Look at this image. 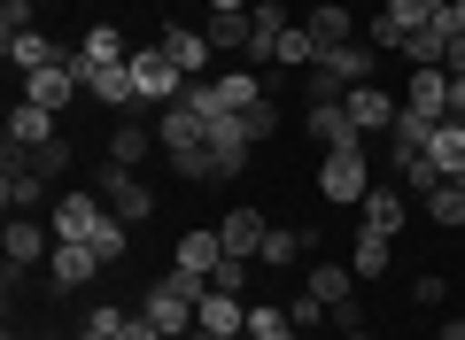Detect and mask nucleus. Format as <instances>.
Listing matches in <instances>:
<instances>
[{"label": "nucleus", "mask_w": 465, "mask_h": 340, "mask_svg": "<svg viewBox=\"0 0 465 340\" xmlns=\"http://www.w3.org/2000/svg\"><path fill=\"white\" fill-rule=\"evenodd\" d=\"M427 155H434V170H442V179H465V124H458V116H442V124H434Z\"/></svg>", "instance_id": "22"}, {"label": "nucleus", "mask_w": 465, "mask_h": 340, "mask_svg": "<svg viewBox=\"0 0 465 340\" xmlns=\"http://www.w3.org/2000/svg\"><path fill=\"white\" fill-rule=\"evenodd\" d=\"M249 333H295L287 302H249Z\"/></svg>", "instance_id": "36"}, {"label": "nucleus", "mask_w": 465, "mask_h": 340, "mask_svg": "<svg viewBox=\"0 0 465 340\" xmlns=\"http://www.w3.org/2000/svg\"><path fill=\"white\" fill-rule=\"evenodd\" d=\"M450 116L465 124V78H450Z\"/></svg>", "instance_id": "44"}, {"label": "nucleus", "mask_w": 465, "mask_h": 340, "mask_svg": "<svg viewBox=\"0 0 465 340\" xmlns=\"http://www.w3.org/2000/svg\"><path fill=\"white\" fill-rule=\"evenodd\" d=\"M133 85H140V101H179L186 93L179 63H171L163 47H133Z\"/></svg>", "instance_id": "6"}, {"label": "nucleus", "mask_w": 465, "mask_h": 340, "mask_svg": "<svg viewBox=\"0 0 465 340\" xmlns=\"http://www.w3.org/2000/svg\"><path fill=\"white\" fill-rule=\"evenodd\" d=\"M287 317H295V333H302V325L326 317V302H318V294H295V302H287Z\"/></svg>", "instance_id": "41"}, {"label": "nucleus", "mask_w": 465, "mask_h": 340, "mask_svg": "<svg viewBox=\"0 0 465 340\" xmlns=\"http://www.w3.org/2000/svg\"><path fill=\"white\" fill-rule=\"evenodd\" d=\"M202 39H210V47H232V54H256V24H249V8H241V16H210V24H202Z\"/></svg>", "instance_id": "27"}, {"label": "nucleus", "mask_w": 465, "mask_h": 340, "mask_svg": "<svg viewBox=\"0 0 465 340\" xmlns=\"http://www.w3.org/2000/svg\"><path fill=\"white\" fill-rule=\"evenodd\" d=\"M163 54H171V63H179V78L194 85L202 70H210V54H217V47H210V39H202V32H194V24H171V32H163Z\"/></svg>", "instance_id": "18"}, {"label": "nucleus", "mask_w": 465, "mask_h": 340, "mask_svg": "<svg viewBox=\"0 0 465 340\" xmlns=\"http://www.w3.org/2000/svg\"><path fill=\"white\" fill-rule=\"evenodd\" d=\"M302 131H311V140L326 147V155H333V147H365V140H357V124H349V109H341V101H311Z\"/></svg>", "instance_id": "14"}, {"label": "nucleus", "mask_w": 465, "mask_h": 340, "mask_svg": "<svg viewBox=\"0 0 465 340\" xmlns=\"http://www.w3.org/2000/svg\"><path fill=\"white\" fill-rule=\"evenodd\" d=\"M210 287H217V294H249V256H225V263L210 271Z\"/></svg>", "instance_id": "38"}, {"label": "nucleus", "mask_w": 465, "mask_h": 340, "mask_svg": "<svg viewBox=\"0 0 465 340\" xmlns=\"http://www.w3.org/2000/svg\"><path fill=\"white\" fill-rule=\"evenodd\" d=\"M427 16H434V0H388V24H396L403 39H411V32H419Z\"/></svg>", "instance_id": "37"}, {"label": "nucleus", "mask_w": 465, "mask_h": 340, "mask_svg": "<svg viewBox=\"0 0 465 340\" xmlns=\"http://www.w3.org/2000/svg\"><path fill=\"white\" fill-rule=\"evenodd\" d=\"M85 93H94V101H109V109H133V101H140L133 63H116V70H85Z\"/></svg>", "instance_id": "23"}, {"label": "nucleus", "mask_w": 465, "mask_h": 340, "mask_svg": "<svg viewBox=\"0 0 465 340\" xmlns=\"http://www.w3.org/2000/svg\"><path fill=\"white\" fill-rule=\"evenodd\" d=\"M403 109H419V116H450V70H411V85H403Z\"/></svg>", "instance_id": "20"}, {"label": "nucleus", "mask_w": 465, "mask_h": 340, "mask_svg": "<svg viewBox=\"0 0 465 340\" xmlns=\"http://www.w3.org/2000/svg\"><path fill=\"white\" fill-rule=\"evenodd\" d=\"M341 109H349V124H357V140H372V131H388V124L403 116V101H388L381 85H357V93H349Z\"/></svg>", "instance_id": "9"}, {"label": "nucleus", "mask_w": 465, "mask_h": 340, "mask_svg": "<svg viewBox=\"0 0 465 340\" xmlns=\"http://www.w3.org/2000/svg\"><path fill=\"white\" fill-rule=\"evenodd\" d=\"M357 209H365V225H372V232H403V194H388V186H372Z\"/></svg>", "instance_id": "31"}, {"label": "nucleus", "mask_w": 465, "mask_h": 340, "mask_svg": "<svg viewBox=\"0 0 465 340\" xmlns=\"http://www.w3.org/2000/svg\"><path fill=\"white\" fill-rule=\"evenodd\" d=\"M155 140H163V155H171V170H179V179H210V155H202V140H210V116H194L186 101H171L163 124H155Z\"/></svg>", "instance_id": "2"}, {"label": "nucleus", "mask_w": 465, "mask_h": 340, "mask_svg": "<svg viewBox=\"0 0 465 340\" xmlns=\"http://www.w3.org/2000/svg\"><path fill=\"white\" fill-rule=\"evenodd\" d=\"M0 201H8V217H32L39 201H47V179L32 170V155H8V170H0Z\"/></svg>", "instance_id": "8"}, {"label": "nucleus", "mask_w": 465, "mask_h": 340, "mask_svg": "<svg viewBox=\"0 0 465 340\" xmlns=\"http://www.w3.org/2000/svg\"><path fill=\"white\" fill-rule=\"evenodd\" d=\"M302 294H318V302H349V294H357V271H349V263H311V278H302Z\"/></svg>", "instance_id": "25"}, {"label": "nucleus", "mask_w": 465, "mask_h": 340, "mask_svg": "<svg viewBox=\"0 0 465 340\" xmlns=\"http://www.w3.org/2000/svg\"><path fill=\"white\" fill-rule=\"evenodd\" d=\"M318 54H326V47L311 39V24H287V32H280V47H272V63H280V70H311Z\"/></svg>", "instance_id": "28"}, {"label": "nucleus", "mask_w": 465, "mask_h": 340, "mask_svg": "<svg viewBox=\"0 0 465 340\" xmlns=\"http://www.w3.org/2000/svg\"><path fill=\"white\" fill-rule=\"evenodd\" d=\"M365 39H372V47H388V54H403V32H396V24H388V8H381V16H372V32H365Z\"/></svg>", "instance_id": "42"}, {"label": "nucleus", "mask_w": 465, "mask_h": 340, "mask_svg": "<svg viewBox=\"0 0 465 340\" xmlns=\"http://www.w3.org/2000/svg\"><path fill=\"white\" fill-rule=\"evenodd\" d=\"M311 39L318 47H341V39H357V16H349L341 0H326V8H311Z\"/></svg>", "instance_id": "30"}, {"label": "nucleus", "mask_w": 465, "mask_h": 340, "mask_svg": "<svg viewBox=\"0 0 465 340\" xmlns=\"http://www.w3.org/2000/svg\"><path fill=\"white\" fill-rule=\"evenodd\" d=\"M396 179H403V186H411V194H419V201H427V194H434V186H450V179H442V170H434V155H419V162H403Z\"/></svg>", "instance_id": "35"}, {"label": "nucleus", "mask_w": 465, "mask_h": 340, "mask_svg": "<svg viewBox=\"0 0 465 340\" xmlns=\"http://www.w3.org/2000/svg\"><path fill=\"white\" fill-rule=\"evenodd\" d=\"M217 263H225V240H217V232H179V256H171V271H194V278H210Z\"/></svg>", "instance_id": "19"}, {"label": "nucleus", "mask_w": 465, "mask_h": 340, "mask_svg": "<svg viewBox=\"0 0 465 340\" xmlns=\"http://www.w3.org/2000/svg\"><path fill=\"white\" fill-rule=\"evenodd\" d=\"M241 340H295V333H241Z\"/></svg>", "instance_id": "47"}, {"label": "nucleus", "mask_w": 465, "mask_h": 340, "mask_svg": "<svg viewBox=\"0 0 465 340\" xmlns=\"http://www.w3.org/2000/svg\"><path fill=\"white\" fill-rule=\"evenodd\" d=\"M249 147H256L249 116H210V140H202V155H210V179H241V170H249Z\"/></svg>", "instance_id": "3"}, {"label": "nucleus", "mask_w": 465, "mask_h": 340, "mask_svg": "<svg viewBox=\"0 0 465 340\" xmlns=\"http://www.w3.org/2000/svg\"><path fill=\"white\" fill-rule=\"evenodd\" d=\"M450 24H458V32H465V8H458V16H450Z\"/></svg>", "instance_id": "50"}, {"label": "nucleus", "mask_w": 465, "mask_h": 340, "mask_svg": "<svg viewBox=\"0 0 465 340\" xmlns=\"http://www.w3.org/2000/svg\"><path fill=\"white\" fill-rule=\"evenodd\" d=\"M116 340H171V333H163V325H148V317H124V333H116Z\"/></svg>", "instance_id": "43"}, {"label": "nucleus", "mask_w": 465, "mask_h": 340, "mask_svg": "<svg viewBox=\"0 0 465 340\" xmlns=\"http://www.w3.org/2000/svg\"><path fill=\"white\" fill-rule=\"evenodd\" d=\"M78 54H85V70H116V63H133V47H124V32H116V24H94Z\"/></svg>", "instance_id": "24"}, {"label": "nucleus", "mask_w": 465, "mask_h": 340, "mask_svg": "<svg viewBox=\"0 0 465 340\" xmlns=\"http://www.w3.org/2000/svg\"><path fill=\"white\" fill-rule=\"evenodd\" d=\"M241 8H256V0H210V16H241Z\"/></svg>", "instance_id": "45"}, {"label": "nucleus", "mask_w": 465, "mask_h": 340, "mask_svg": "<svg viewBox=\"0 0 465 340\" xmlns=\"http://www.w3.org/2000/svg\"><path fill=\"white\" fill-rule=\"evenodd\" d=\"M16 32H39V24H32V0H8V8H0V39H16Z\"/></svg>", "instance_id": "40"}, {"label": "nucleus", "mask_w": 465, "mask_h": 340, "mask_svg": "<svg viewBox=\"0 0 465 340\" xmlns=\"http://www.w3.org/2000/svg\"><path fill=\"white\" fill-rule=\"evenodd\" d=\"M8 63L32 78V70H54V63H63V47H54L47 32H16V39H8Z\"/></svg>", "instance_id": "26"}, {"label": "nucleus", "mask_w": 465, "mask_h": 340, "mask_svg": "<svg viewBox=\"0 0 465 340\" xmlns=\"http://www.w3.org/2000/svg\"><path fill=\"white\" fill-rule=\"evenodd\" d=\"M450 186H465V179H450Z\"/></svg>", "instance_id": "51"}, {"label": "nucleus", "mask_w": 465, "mask_h": 340, "mask_svg": "<svg viewBox=\"0 0 465 340\" xmlns=\"http://www.w3.org/2000/svg\"><path fill=\"white\" fill-rule=\"evenodd\" d=\"M434 124H442V116H419V109H403L396 124H388V155H396V170H403V162H419V155H427Z\"/></svg>", "instance_id": "17"}, {"label": "nucleus", "mask_w": 465, "mask_h": 340, "mask_svg": "<svg viewBox=\"0 0 465 340\" xmlns=\"http://www.w3.org/2000/svg\"><path fill=\"white\" fill-rule=\"evenodd\" d=\"M155 147H163V140H155L148 124H133V116H124V124L109 131V162H116V170H133V162H148Z\"/></svg>", "instance_id": "21"}, {"label": "nucleus", "mask_w": 465, "mask_h": 340, "mask_svg": "<svg viewBox=\"0 0 465 340\" xmlns=\"http://www.w3.org/2000/svg\"><path fill=\"white\" fill-rule=\"evenodd\" d=\"M450 39H458V24H450V16H427L411 39H403V63H411V70H442Z\"/></svg>", "instance_id": "15"}, {"label": "nucleus", "mask_w": 465, "mask_h": 340, "mask_svg": "<svg viewBox=\"0 0 465 340\" xmlns=\"http://www.w3.org/2000/svg\"><path fill=\"white\" fill-rule=\"evenodd\" d=\"M32 170H39V179H54V170H70V140H47V147H32Z\"/></svg>", "instance_id": "39"}, {"label": "nucleus", "mask_w": 465, "mask_h": 340, "mask_svg": "<svg viewBox=\"0 0 465 340\" xmlns=\"http://www.w3.org/2000/svg\"><path fill=\"white\" fill-rule=\"evenodd\" d=\"M194 325H202V333H217V340H241V333H249V302H241V294H202V309H194Z\"/></svg>", "instance_id": "10"}, {"label": "nucleus", "mask_w": 465, "mask_h": 340, "mask_svg": "<svg viewBox=\"0 0 465 340\" xmlns=\"http://www.w3.org/2000/svg\"><path fill=\"white\" fill-rule=\"evenodd\" d=\"M249 24H256V54H272V47H280V32H287V8H280V0H256Z\"/></svg>", "instance_id": "33"}, {"label": "nucleus", "mask_w": 465, "mask_h": 340, "mask_svg": "<svg viewBox=\"0 0 465 340\" xmlns=\"http://www.w3.org/2000/svg\"><path fill=\"white\" fill-rule=\"evenodd\" d=\"M202 294H210V278H194V271H163L148 294H140V317H148V325H163V333L179 340V333H194Z\"/></svg>", "instance_id": "1"}, {"label": "nucleus", "mask_w": 465, "mask_h": 340, "mask_svg": "<svg viewBox=\"0 0 465 340\" xmlns=\"http://www.w3.org/2000/svg\"><path fill=\"white\" fill-rule=\"evenodd\" d=\"M264 232H272L264 209H225V217H217V240H225V256H249V263H256V256H264Z\"/></svg>", "instance_id": "11"}, {"label": "nucleus", "mask_w": 465, "mask_h": 340, "mask_svg": "<svg viewBox=\"0 0 465 340\" xmlns=\"http://www.w3.org/2000/svg\"><path fill=\"white\" fill-rule=\"evenodd\" d=\"M54 140V109H39V101H16L8 109V155H32V147Z\"/></svg>", "instance_id": "12"}, {"label": "nucleus", "mask_w": 465, "mask_h": 340, "mask_svg": "<svg viewBox=\"0 0 465 340\" xmlns=\"http://www.w3.org/2000/svg\"><path fill=\"white\" fill-rule=\"evenodd\" d=\"M109 201H101V194H85V186H78V194H63V201H54V209H47V225H54V240H85V248H94V232L101 225H109Z\"/></svg>", "instance_id": "4"}, {"label": "nucleus", "mask_w": 465, "mask_h": 340, "mask_svg": "<svg viewBox=\"0 0 465 340\" xmlns=\"http://www.w3.org/2000/svg\"><path fill=\"white\" fill-rule=\"evenodd\" d=\"M434 340H465V317H450V325H442V333H434Z\"/></svg>", "instance_id": "46"}, {"label": "nucleus", "mask_w": 465, "mask_h": 340, "mask_svg": "<svg viewBox=\"0 0 465 340\" xmlns=\"http://www.w3.org/2000/svg\"><path fill=\"white\" fill-rule=\"evenodd\" d=\"M8 271H24V263H39V256H54V225H32V217H8Z\"/></svg>", "instance_id": "16"}, {"label": "nucleus", "mask_w": 465, "mask_h": 340, "mask_svg": "<svg viewBox=\"0 0 465 340\" xmlns=\"http://www.w3.org/2000/svg\"><path fill=\"white\" fill-rule=\"evenodd\" d=\"M427 217H434L442 232H458V225H465V186H434V194H427Z\"/></svg>", "instance_id": "34"}, {"label": "nucleus", "mask_w": 465, "mask_h": 340, "mask_svg": "<svg viewBox=\"0 0 465 340\" xmlns=\"http://www.w3.org/2000/svg\"><path fill=\"white\" fill-rule=\"evenodd\" d=\"M179 340H217V333H202V325H194V333H179Z\"/></svg>", "instance_id": "48"}, {"label": "nucleus", "mask_w": 465, "mask_h": 340, "mask_svg": "<svg viewBox=\"0 0 465 340\" xmlns=\"http://www.w3.org/2000/svg\"><path fill=\"white\" fill-rule=\"evenodd\" d=\"M302 248H311V232H264V271H287V263H302Z\"/></svg>", "instance_id": "32"}, {"label": "nucleus", "mask_w": 465, "mask_h": 340, "mask_svg": "<svg viewBox=\"0 0 465 340\" xmlns=\"http://www.w3.org/2000/svg\"><path fill=\"white\" fill-rule=\"evenodd\" d=\"M94 194L109 201V209L124 217V225H148V217H155V194L133 179V170H101V179H94Z\"/></svg>", "instance_id": "7"}, {"label": "nucleus", "mask_w": 465, "mask_h": 340, "mask_svg": "<svg viewBox=\"0 0 465 340\" xmlns=\"http://www.w3.org/2000/svg\"><path fill=\"white\" fill-rule=\"evenodd\" d=\"M388 240H396V232H357V248H349V271H357V278H381L388 271Z\"/></svg>", "instance_id": "29"}, {"label": "nucleus", "mask_w": 465, "mask_h": 340, "mask_svg": "<svg viewBox=\"0 0 465 340\" xmlns=\"http://www.w3.org/2000/svg\"><path fill=\"white\" fill-rule=\"evenodd\" d=\"M318 186H326V201H365V194H372V162H365V147H333L326 170H318Z\"/></svg>", "instance_id": "5"}, {"label": "nucleus", "mask_w": 465, "mask_h": 340, "mask_svg": "<svg viewBox=\"0 0 465 340\" xmlns=\"http://www.w3.org/2000/svg\"><path fill=\"white\" fill-rule=\"evenodd\" d=\"M101 248H85V240H54V256H47V271H54V287H94V271H101Z\"/></svg>", "instance_id": "13"}, {"label": "nucleus", "mask_w": 465, "mask_h": 340, "mask_svg": "<svg viewBox=\"0 0 465 340\" xmlns=\"http://www.w3.org/2000/svg\"><path fill=\"white\" fill-rule=\"evenodd\" d=\"M341 340H372V333H365V325H357V333H341Z\"/></svg>", "instance_id": "49"}]
</instances>
